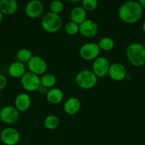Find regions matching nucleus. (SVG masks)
I'll return each instance as SVG.
<instances>
[{
  "label": "nucleus",
  "mask_w": 145,
  "mask_h": 145,
  "mask_svg": "<svg viewBox=\"0 0 145 145\" xmlns=\"http://www.w3.org/2000/svg\"><path fill=\"white\" fill-rule=\"evenodd\" d=\"M29 72L40 76L45 74L48 68V65L45 59L38 55H33L29 62L27 63Z\"/></svg>",
  "instance_id": "8"
},
{
  "label": "nucleus",
  "mask_w": 145,
  "mask_h": 145,
  "mask_svg": "<svg viewBox=\"0 0 145 145\" xmlns=\"http://www.w3.org/2000/svg\"><path fill=\"white\" fill-rule=\"evenodd\" d=\"M110 63L105 57L99 56L93 61L92 69L97 77H104L108 74Z\"/></svg>",
  "instance_id": "9"
},
{
  "label": "nucleus",
  "mask_w": 145,
  "mask_h": 145,
  "mask_svg": "<svg viewBox=\"0 0 145 145\" xmlns=\"http://www.w3.org/2000/svg\"><path fill=\"white\" fill-rule=\"evenodd\" d=\"M108 75L112 80L115 82H121L125 79L127 74L126 69L123 65L118 62H115L110 65Z\"/></svg>",
  "instance_id": "13"
},
{
  "label": "nucleus",
  "mask_w": 145,
  "mask_h": 145,
  "mask_svg": "<svg viewBox=\"0 0 145 145\" xmlns=\"http://www.w3.org/2000/svg\"><path fill=\"white\" fill-rule=\"evenodd\" d=\"M31 105V99L27 93H21L17 95L14 101V106L19 112L26 111Z\"/></svg>",
  "instance_id": "14"
},
{
  "label": "nucleus",
  "mask_w": 145,
  "mask_h": 145,
  "mask_svg": "<svg viewBox=\"0 0 145 145\" xmlns=\"http://www.w3.org/2000/svg\"><path fill=\"white\" fill-rule=\"evenodd\" d=\"M18 8V3L15 0H0V11L4 15H12Z\"/></svg>",
  "instance_id": "17"
},
{
  "label": "nucleus",
  "mask_w": 145,
  "mask_h": 145,
  "mask_svg": "<svg viewBox=\"0 0 145 145\" xmlns=\"http://www.w3.org/2000/svg\"><path fill=\"white\" fill-rule=\"evenodd\" d=\"M26 72L25 64L16 61L12 62L8 68V73L10 76L15 79L21 78Z\"/></svg>",
  "instance_id": "16"
},
{
  "label": "nucleus",
  "mask_w": 145,
  "mask_h": 145,
  "mask_svg": "<svg viewBox=\"0 0 145 145\" xmlns=\"http://www.w3.org/2000/svg\"><path fill=\"white\" fill-rule=\"evenodd\" d=\"M48 89L45 87H44V86H41L39 87V89H38V91L40 93H41V94H44V93H45V95H46L47 92H48Z\"/></svg>",
  "instance_id": "28"
},
{
  "label": "nucleus",
  "mask_w": 145,
  "mask_h": 145,
  "mask_svg": "<svg viewBox=\"0 0 145 145\" xmlns=\"http://www.w3.org/2000/svg\"><path fill=\"white\" fill-rule=\"evenodd\" d=\"M45 97L50 103L57 105L61 103V101L63 100L64 94L61 89L58 88H52L48 91Z\"/></svg>",
  "instance_id": "19"
},
{
  "label": "nucleus",
  "mask_w": 145,
  "mask_h": 145,
  "mask_svg": "<svg viewBox=\"0 0 145 145\" xmlns=\"http://www.w3.org/2000/svg\"><path fill=\"white\" fill-rule=\"evenodd\" d=\"M33 57V54L31 50L26 48H22L17 51L16 53V58L18 62L21 63H28Z\"/></svg>",
  "instance_id": "21"
},
{
  "label": "nucleus",
  "mask_w": 145,
  "mask_h": 145,
  "mask_svg": "<svg viewBox=\"0 0 145 145\" xmlns=\"http://www.w3.org/2000/svg\"><path fill=\"white\" fill-rule=\"evenodd\" d=\"M82 7L86 11H92L98 7V1L97 0H82Z\"/></svg>",
  "instance_id": "26"
},
{
  "label": "nucleus",
  "mask_w": 145,
  "mask_h": 145,
  "mask_svg": "<svg viewBox=\"0 0 145 145\" xmlns=\"http://www.w3.org/2000/svg\"><path fill=\"white\" fill-rule=\"evenodd\" d=\"M142 30H143L144 32L145 33V21L143 23V24H142Z\"/></svg>",
  "instance_id": "31"
},
{
  "label": "nucleus",
  "mask_w": 145,
  "mask_h": 145,
  "mask_svg": "<svg viewBox=\"0 0 145 145\" xmlns=\"http://www.w3.org/2000/svg\"><path fill=\"white\" fill-rule=\"evenodd\" d=\"M98 46L100 49L103 51H110L115 46V42L112 38L109 37H105L102 38L98 42Z\"/></svg>",
  "instance_id": "23"
},
{
  "label": "nucleus",
  "mask_w": 145,
  "mask_h": 145,
  "mask_svg": "<svg viewBox=\"0 0 145 145\" xmlns=\"http://www.w3.org/2000/svg\"><path fill=\"white\" fill-rule=\"evenodd\" d=\"M60 124V120L57 116L54 115H50L45 118L44 125L46 129L49 130H53L58 128Z\"/></svg>",
  "instance_id": "22"
},
{
  "label": "nucleus",
  "mask_w": 145,
  "mask_h": 145,
  "mask_svg": "<svg viewBox=\"0 0 145 145\" xmlns=\"http://www.w3.org/2000/svg\"><path fill=\"white\" fill-rule=\"evenodd\" d=\"M1 107L0 106V112H1Z\"/></svg>",
  "instance_id": "32"
},
{
  "label": "nucleus",
  "mask_w": 145,
  "mask_h": 145,
  "mask_svg": "<svg viewBox=\"0 0 145 145\" xmlns=\"http://www.w3.org/2000/svg\"><path fill=\"white\" fill-rule=\"evenodd\" d=\"M4 15L2 14V13L0 11V24L3 22L4 21Z\"/></svg>",
  "instance_id": "30"
},
{
  "label": "nucleus",
  "mask_w": 145,
  "mask_h": 145,
  "mask_svg": "<svg viewBox=\"0 0 145 145\" xmlns=\"http://www.w3.org/2000/svg\"><path fill=\"white\" fill-rule=\"evenodd\" d=\"M80 101L75 97H71L64 103L63 110L67 115L73 116L77 114L80 110Z\"/></svg>",
  "instance_id": "15"
},
{
  "label": "nucleus",
  "mask_w": 145,
  "mask_h": 145,
  "mask_svg": "<svg viewBox=\"0 0 145 145\" xmlns=\"http://www.w3.org/2000/svg\"><path fill=\"white\" fill-rule=\"evenodd\" d=\"M43 29L50 33H57L61 30L63 25L62 18L60 15L48 12L43 16L41 21Z\"/></svg>",
  "instance_id": "3"
},
{
  "label": "nucleus",
  "mask_w": 145,
  "mask_h": 145,
  "mask_svg": "<svg viewBox=\"0 0 145 145\" xmlns=\"http://www.w3.org/2000/svg\"><path fill=\"white\" fill-rule=\"evenodd\" d=\"M21 84L22 87L27 91H36L41 86V78L32 72H27L21 78Z\"/></svg>",
  "instance_id": "6"
},
{
  "label": "nucleus",
  "mask_w": 145,
  "mask_h": 145,
  "mask_svg": "<svg viewBox=\"0 0 145 145\" xmlns=\"http://www.w3.org/2000/svg\"><path fill=\"white\" fill-rule=\"evenodd\" d=\"M142 15L143 8L136 1H125L118 9V16L125 24H136L142 18Z\"/></svg>",
  "instance_id": "1"
},
{
  "label": "nucleus",
  "mask_w": 145,
  "mask_h": 145,
  "mask_svg": "<svg viewBox=\"0 0 145 145\" xmlns=\"http://www.w3.org/2000/svg\"><path fill=\"white\" fill-rule=\"evenodd\" d=\"M100 50L98 44L96 42H89L83 44L80 48L79 53L81 58L87 61L95 60L99 57Z\"/></svg>",
  "instance_id": "5"
},
{
  "label": "nucleus",
  "mask_w": 145,
  "mask_h": 145,
  "mask_svg": "<svg viewBox=\"0 0 145 145\" xmlns=\"http://www.w3.org/2000/svg\"><path fill=\"white\" fill-rule=\"evenodd\" d=\"M44 11V4L40 0H31L28 1L24 8L26 15L30 18H38L43 14Z\"/></svg>",
  "instance_id": "10"
},
{
  "label": "nucleus",
  "mask_w": 145,
  "mask_h": 145,
  "mask_svg": "<svg viewBox=\"0 0 145 145\" xmlns=\"http://www.w3.org/2000/svg\"><path fill=\"white\" fill-rule=\"evenodd\" d=\"M50 12L53 13V14H57L59 15L60 14L63 12L64 9V5L63 3L59 0H55V1H51V4L49 5Z\"/></svg>",
  "instance_id": "24"
},
{
  "label": "nucleus",
  "mask_w": 145,
  "mask_h": 145,
  "mask_svg": "<svg viewBox=\"0 0 145 145\" xmlns=\"http://www.w3.org/2000/svg\"><path fill=\"white\" fill-rule=\"evenodd\" d=\"M64 31L68 35H75L79 33V25L71 21L65 24Z\"/></svg>",
  "instance_id": "25"
},
{
  "label": "nucleus",
  "mask_w": 145,
  "mask_h": 145,
  "mask_svg": "<svg viewBox=\"0 0 145 145\" xmlns=\"http://www.w3.org/2000/svg\"><path fill=\"white\" fill-rule=\"evenodd\" d=\"M7 85V79L5 75L0 74V91L3 90Z\"/></svg>",
  "instance_id": "27"
},
{
  "label": "nucleus",
  "mask_w": 145,
  "mask_h": 145,
  "mask_svg": "<svg viewBox=\"0 0 145 145\" xmlns=\"http://www.w3.org/2000/svg\"><path fill=\"white\" fill-rule=\"evenodd\" d=\"M0 138L5 145H16L20 140V134L14 127H5L1 130Z\"/></svg>",
  "instance_id": "12"
},
{
  "label": "nucleus",
  "mask_w": 145,
  "mask_h": 145,
  "mask_svg": "<svg viewBox=\"0 0 145 145\" xmlns=\"http://www.w3.org/2000/svg\"><path fill=\"white\" fill-rule=\"evenodd\" d=\"M55 84L56 77L53 74L45 73L41 77V85L47 89H52Z\"/></svg>",
  "instance_id": "20"
},
{
  "label": "nucleus",
  "mask_w": 145,
  "mask_h": 145,
  "mask_svg": "<svg viewBox=\"0 0 145 145\" xmlns=\"http://www.w3.org/2000/svg\"><path fill=\"white\" fill-rule=\"evenodd\" d=\"M87 11L82 7V6H77L72 8L70 14V18L71 21L80 25L87 19Z\"/></svg>",
  "instance_id": "18"
},
{
  "label": "nucleus",
  "mask_w": 145,
  "mask_h": 145,
  "mask_svg": "<svg viewBox=\"0 0 145 145\" xmlns=\"http://www.w3.org/2000/svg\"><path fill=\"white\" fill-rule=\"evenodd\" d=\"M98 31V24L92 19H86L79 25V33L86 38H92L96 36Z\"/></svg>",
  "instance_id": "11"
},
{
  "label": "nucleus",
  "mask_w": 145,
  "mask_h": 145,
  "mask_svg": "<svg viewBox=\"0 0 145 145\" xmlns=\"http://www.w3.org/2000/svg\"><path fill=\"white\" fill-rule=\"evenodd\" d=\"M139 3L142 8H145V0H139Z\"/></svg>",
  "instance_id": "29"
},
{
  "label": "nucleus",
  "mask_w": 145,
  "mask_h": 145,
  "mask_svg": "<svg viewBox=\"0 0 145 145\" xmlns=\"http://www.w3.org/2000/svg\"><path fill=\"white\" fill-rule=\"evenodd\" d=\"M19 111L15 106H6L1 108L0 112V120L4 123L12 125L17 123L19 120Z\"/></svg>",
  "instance_id": "7"
},
{
  "label": "nucleus",
  "mask_w": 145,
  "mask_h": 145,
  "mask_svg": "<svg viewBox=\"0 0 145 145\" xmlns=\"http://www.w3.org/2000/svg\"><path fill=\"white\" fill-rule=\"evenodd\" d=\"M76 84L83 89H90L95 87L98 83V77L93 72L88 69L82 70L75 76Z\"/></svg>",
  "instance_id": "4"
},
{
  "label": "nucleus",
  "mask_w": 145,
  "mask_h": 145,
  "mask_svg": "<svg viewBox=\"0 0 145 145\" xmlns=\"http://www.w3.org/2000/svg\"><path fill=\"white\" fill-rule=\"evenodd\" d=\"M126 57L133 66H142L145 64V45L139 42L129 44L126 49Z\"/></svg>",
  "instance_id": "2"
}]
</instances>
